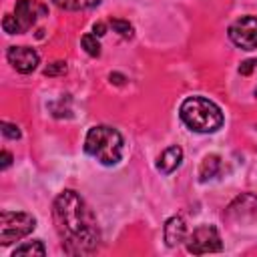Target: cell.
Masks as SVG:
<instances>
[{
    "mask_svg": "<svg viewBox=\"0 0 257 257\" xmlns=\"http://www.w3.org/2000/svg\"><path fill=\"white\" fill-rule=\"evenodd\" d=\"M52 219L68 255H88L98 249L100 231L96 217L76 191L66 189L54 199Z\"/></svg>",
    "mask_w": 257,
    "mask_h": 257,
    "instance_id": "6da1fadb",
    "label": "cell"
},
{
    "mask_svg": "<svg viewBox=\"0 0 257 257\" xmlns=\"http://www.w3.org/2000/svg\"><path fill=\"white\" fill-rule=\"evenodd\" d=\"M181 120L195 133H215L221 128L225 116L223 110L205 96H189L179 108Z\"/></svg>",
    "mask_w": 257,
    "mask_h": 257,
    "instance_id": "7a4b0ae2",
    "label": "cell"
},
{
    "mask_svg": "<svg viewBox=\"0 0 257 257\" xmlns=\"http://www.w3.org/2000/svg\"><path fill=\"white\" fill-rule=\"evenodd\" d=\"M84 151L102 165H116L122 157V137L112 126L96 124L86 133Z\"/></svg>",
    "mask_w": 257,
    "mask_h": 257,
    "instance_id": "3957f363",
    "label": "cell"
},
{
    "mask_svg": "<svg viewBox=\"0 0 257 257\" xmlns=\"http://www.w3.org/2000/svg\"><path fill=\"white\" fill-rule=\"evenodd\" d=\"M36 227V219L30 213L22 211H2L0 213V243L10 245L26 235H30Z\"/></svg>",
    "mask_w": 257,
    "mask_h": 257,
    "instance_id": "277c9868",
    "label": "cell"
},
{
    "mask_svg": "<svg viewBox=\"0 0 257 257\" xmlns=\"http://www.w3.org/2000/svg\"><path fill=\"white\" fill-rule=\"evenodd\" d=\"M187 249H189V253H195V255H205V253H217V251H221L223 245H221V237H219L217 227H213V225H201V227H197L189 235Z\"/></svg>",
    "mask_w": 257,
    "mask_h": 257,
    "instance_id": "5b68a950",
    "label": "cell"
},
{
    "mask_svg": "<svg viewBox=\"0 0 257 257\" xmlns=\"http://www.w3.org/2000/svg\"><path fill=\"white\" fill-rule=\"evenodd\" d=\"M229 38L243 50L257 48V16H241L229 26Z\"/></svg>",
    "mask_w": 257,
    "mask_h": 257,
    "instance_id": "8992f818",
    "label": "cell"
},
{
    "mask_svg": "<svg viewBox=\"0 0 257 257\" xmlns=\"http://www.w3.org/2000/svg\"><path fill=\"white\" fill-rule=\"evenodd\" d=\"M6 58L12 64V68L22 74H30L40 62L38 52L30 46H10L6 52Z\"/></svg>",
    "mask_w": 257,
    "mask_h": 257,
    "instance_id": "52a82bcc",
    "label": "cell"
},
{
    "mask_svg": "<svg viewBox=\"0 0 257 257\" xmlns=\"http://www.w3.org/2000/svg\"><path fill=\"white\" fill-rule=\"evenodd\" d=\"M46 14V6L36 2V0H18L16 6H14V16L22 28V32H26L28 28L34 26V22Z\"/></svg>",
    "mask_w": 257,
    "mask_h": 257,
    "instance_id": "ba28073f",
    "label": "cell"
},
{
    "mask_svg": "<svg viewBox=\"0 0 257 257\" xmlns=\"http://www.w3.org/2000/svg\"><path fill=\"white\" fill-rule=\"evenodd\" d=\"M227 217L235 219V221H253V219H257V197L251 195V193H245V195L237 197L229 205Z\"/></svg>",
    "mask_w": 257,
    "mask_h": 257,
    "instance_id": "9c48e42d",
    "label": "cell"
},
{
    "mask_svg": "<svg viewBox=\"0 0 257 257\" xmlns=\"http://www.w3.org/2000/svg\"><path fill=\"white\" fill-rule=\"evenodd\" d=\"M181 161H183V149L173 145V147H169V149H165L161 153V157L157 161V169L161 173H165V175H171L181 165Z\"/></svg>",
    "mask_w": 257,
    "mask_h": 257,
    "instance_id": "30bf717a",
    "label": "cell"
},
{
    "mask_svg": "<svg viewBox=\"0 0 257 257\" xmlns=\"http://www.w3.org/2000/svg\"><path fill=\"white\" fill-rule=\"evenodd\" d=\"M165 241L167 245L175 247L179 243H183L187 239V227H185V221L181 217H171L167 223H165Z\"/></svg>",
    "mask_w": 257,
    "mask_h": 257,
    "instance_id": "8fae6325",
    "label": "cell"
},
{
    "mask_svg": "<svg viewBox=\"0 0 257 257\" xmlns=\"http://www.w3.org/2000/svg\"><path fill=\"white\" fill-rule=\"evenodd\" d=\"M223 169V161L219 155H209L203 159L201 163V169H199V179L201 181H209V179H215Z\"/></svg>",
    "mask_w": 257,
    "mask_h": 257,
    "instance_id": "7c38bea8",
    "label": "cell"
},
{
    "mask_svg": "<svg viewBox=\"0 0 257 257\" xmlns=\"http://www.w3.org/2000/svg\"><path fill=\"white\" fill-rule=\"evenodd\" d=\"M50 2L62 10H88L98 6L102 0H50Z\"/></svg>",
    "mask_w": 257,
    "mask_h": 257,
    "instance_id": "4fadbf2b",
    "label": "cell"
},
{
    "mask_svg": "<svg viewBox=\"0 0 257 257\" xmlns=\"http://www.w3.org/2000/svg\"><path fill=\"white\" fill-rule=\"evenodd\" d=\"M44 253H46V249L40 241H28V243L18 245L12 251V257H16V255H44Z\"/></svg>",
    "mask_w": 257,
    "mask_h": 257,
    "instance_id": "5bb4252c",
    "label": "cell"
},
{
    "mask_svg": "<svg viewBox=\"0 0 257 257\" xmlns=\"http://www.w3.org/2000/svg\"><path fill=\"white\" fill-rule=\"evenodd\" d=\"M80 44H82V48H84L90 56H98V54H100V44H98V40H96V34H84V36L80 38Z\"/></svg>",
    "mask_w": 257,
    "mask_h": 257,
    "instance_id": "9a60e30c",
    "label": "cell"
},
{
    "mask_svg": "<svg viewBox=\"0 0 257 257\" xmlns=\"http://www.w3.org/2000/svg\"><path fill=\"white\" fill-rule=\"evenodd\" d=\"M2 28H4L8 34H20V32H22V28H20V24H18V20H16L14 14H6V16L2 18Z\"/></svg>",
    "mask_w": 257,
    "mask_h": 257,
    "instance_id": "2e32d148",
    "label": "cell"
},
{
    "mask_svg": "<svg viewBox=\"0 0 257 257\" xmlns=\"http://www.w3.org/2000/svg\"><path fill=\"white\" fill-rule=\"evenodd\" d=\"M110 26H112L120 36H124V38H131V36H133V26H131L126 20L112 18V20H110Z\"/></svg>",
    "mask_w": 257,
    "mask_h": 257,
    "instance_id": "e0dca14e",
    "label": "cell"
},
{
    "mask_svg": "<svg viewBox=\"0 0 257 257\" xmlns=\"http://www.w3.org/2000/svg\"><path fill=\"white\" fill-rule=\"evenodd\" d=\"M64 72H66V62H62V60H56L44 68L46 76H56V74H64Z\"/></svg>",
    "mask_w": 257,
    "mask_h": 257,
    "instance_id": "ac0fdd59",
    "label": "cell"
},
{
    "mask_svg": "<svg viewBox=\"0 0 257 257\" xmlns=\"http://www.w3.org/2000/svg\"><path fill=\"white\" fill-rule=\"evenodd\" d=\"M2 135L8 137V139H20V131L16 124H10V122H2Z\"/></svg>",
    "mask_w": 257,
    "mask_h": 257,
    "instance_id": "d6986e66",
    "label": "cell"
},
{
    "mask_svg": "<svg viewBox=\"0 0 257 257\" xmlns=\"http://www.w3.org/2000/svg\"><path fill=\"white\" fill-rule=\"evenodd\" d=\"M12 163V155L8 151H2V169H8Z\"/></svg>",
    "mask_w": 257,
    "mask_h": 257,
    "instance_id": "ffe728a7",
    "label": "cell"
},
{
    "mask_svg": "<svg viewBox=\"0 0 257 257\" xmlns=\"http://www.w3.org/2000/svg\"><path fill=\"white\" fill-rule=\"evenodd\" d=\"M92 30H94V34H96V36H102V34H104V30H106V26H104L102 22H96V24L92 26Z\"/></svg>",
    "mask_w": 257,
    "mask_h": 257,
    "instance_id": "44dd1931",
    "label": "cell"
}]
</instances>
